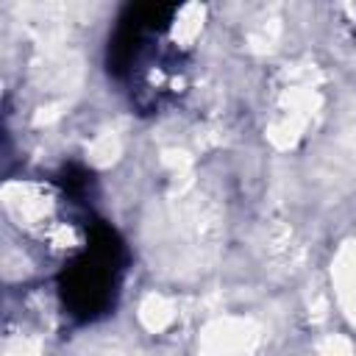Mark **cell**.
<instances>
[{
	"label": "cell",
	"instance_id": "1",
	"mask_svg": "<svg viewBox=\"0 0 356 356\" xmlns=\"http://www.w3.org/2000/svg\"><path fill=\"white\" fill-rule=\"evenodd\" d=\"M6 200H8V211L19 220L22 231L31 239L47 242V248L67 250V253L81 248L83 231H81L78 220L72 217L70 203L58 192H53L47 186L25 184L17 189L8 186Z\"/></svg>",
	"mask_w": 356,
	"mask_h": 356
}]
</instances>
